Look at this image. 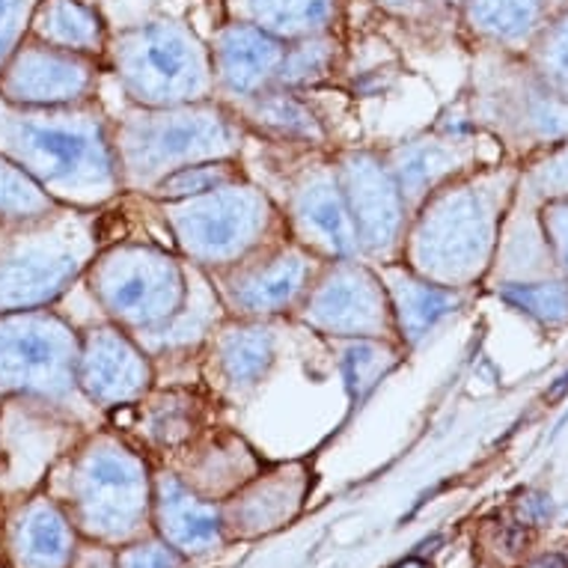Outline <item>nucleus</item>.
Here are the masks:
<instances>
[{"mask_svg":"<svg viewBox=\"0 0 568 568\" xmlns=\"http://www.w3.org/2000/svg\"><path fill=\"white\" fill-rule=\"evenodd\" d=\"M0 399H3V396H0Z\"/></svg>","mask_w":568,"mask_h":568,"instance_id":"c03bdc74","label":"nucleus"},{"mask_svg":"<svg viewBox=\"0 0 568 568\" xmlns=\"http://www.w3.org/2000/svg\"><path fill=\"white\" fill-rule=\"evenodd\" d=\"M292 318H298L310 331L334 336V339H393V343H399L387 290H384L375 265L361 256L325 262L316 283L310 286L307 298Z\"/></svg>","mask_w":568,"mask_h":568,"instance_id":"f8f14e48","label":"nucleus"},{"mask_svg":"<svg viewBox=\"0 0 568 568\" xmlns=\"http://www.w3.org/2000/svg\"><path fill=\"white\" fill-rule=\"evenodd\" d=\"M242 161L224 159V161H200L191 168H182L176 173H170L168 179H161L159 185L152 187V194L146 200H159V203H173V200H187V196H200L215 191L221 185H230L235 179H244Z\"/></svg>","mask_w":568,"mask_h":568,"instance_id":"2f4dec72","label":"nucleus"},{"mask_svg":"<svg viewBox=\"0 0 568 568\" xmlns=\"http://www.w3.org/2000/svg\"><path fill=\"white\" fill-rule=\"evenodd\" d=\"M325 262L286 235L235 265L209 271V277L215 283L226 316L274 322V318L295 316V310L304 304Z\"/></svg>","mask_w":568,"mask_h":568,"instance_id":"9d476101","label":"nucleus"},{"mask_svg":"<svg viewBox=\"0 0 568 568\" xmlns=\"http://www.w3.org/2000/svg\"><path fill=\"white\" fill-rule=\"evenodd\" d=\"M465 24L497 45H521L541 28L545 0H462Z\"/></svg>","mask_w":568,"mask_h":568,"instance_id":"cd10ccee","label":"nucleus"},{"mask_svg":"<svg viewBox=\"0 0 568 568\" xmlns=\"http://www.w3.org/2000/svg\"><path fill=\"white\" fill-rule=\"evenodd\" d=\"M539 72L545 75L554 93L568 95V12H562L554 24L541 30L539 37Z\"/></svg>","mask_w":568,"mask_h":568,"instance_id":"72a5a7b5","label":"nucleus"},{"mask_svg":"<svg viewBox=\"0 0 568 568\" xmlns=\"http://www.w3.org/2000/svg\"><path fill=\"white\" fill-rule=\"evenodd\" d=\"M226 19L244 21L283 42L343 30L345 0H224Z\"/></svg>","mask_w":568,"mask_h":568,"instance_id":"393cba45","label":"nucleus"},{"mask_svg":"<svg viewBox=\"0 0 568 568\" xmlns=\"http://www.w3.org/2000/svg\"><path fill=\"white\" fill-rule=\"evenodd\" d=\"M399 568H423V562H417V559H410V562H402Z\"/></svg>","mask_w":568,"mask_h":568,"instance_id":"79ce46f5","label":"nucleus"},{"mask_svg":"<svg viewBox=\"0 0 568 568\" xmlns=\"http://www.w3.org/2000/svg\"><path fill=\"white\" fill-rule=\"evenodd\" d=\"M217 405L212 393L200 382L155 384L146 396L129 408L111 410L113 417H129L125 426L140 429V435L161 449L185 447L187 440L196 438L205 429L209 408Z\"/></svg>","mask_w":568,"mask_h":568,"instance_id":"412c9836","label":"nucleus"},{"mask_svg":"<svg viewBox=\"0 0 568 568\" xmlns=\"http://www.w3.org/2000/svg\"><path fill=\"white\" fill-rule=\"evenodd\" d=\"M390 168L399 194L408 205V215H414L423 200L432 196L438 187L449 185L465 170L467 152L462 134H423V138L396 143L382 152Z\"/></svg>","mask_w":568,"mask_h":568,"instance_id":"5701e85b","label":"nucleus"},{"mask_svg":"<svg viewBox=\"0 0 568 568\" xmlns=\"http://www.w3.org/2000/svg\"><path fill=\"white\" fill-rule=\"evenodd\" d=\"M39 0H0V72L30 37V19Z\"/></svg>","mask_w":568,"mask_h":568,"instance_id":"f704fd0d","label":"nucleus"},{"mask_svg":"<svg viewBox=\"0 0 568 568\" xmlns=\"http://www.w3.org/2000/svg\"><path fill=\"white\" fill-rule=\"evenodd\" d=\"M57 209L60 203L54 196H48L19 164L0 155V226L37 224Z\"/></svg>","mask_w":568,"mask_h":568,"instance_id":"7c9ffc66","label":"nucleus"},{"mask_svg":"<svg viewBox=\"0 0 568 568\" xmlns=\"http://www.w3.org/2000/svg\"><path fill=\"white\" fill-rule=\"evenodd\" d=\"M500 298L541 325H559L568 318V283H506Z\"/></svg>","mask_w":568,"mask_h":568,"instance_id":"473e14b6","label":"nucleus"},{"mask_svg":"<svg viewBox=\"0 0 568 568\" xmlns=\"http://www.w3.org/2000/svg\"><path fill=\"white\" fill-rule=\"evenodd\" d=\"M81 327L57 307L0 316V396H24L72 417L84 429L104 426V414L78 387Z\"/></svg>","mask_w":568,"mask_h":568,"instance_id":"0eeeda50","label":"nucleus"},{"mask_svg":"<svg viewBox=\"0 0 568 568\" xmlns=\"http://www.w3.org/2000/svg\"><path fill=\"white\" fill-rule=\"evenodd\" d=\"M334 161L361 244V260L373 265L399 262L410 215L384 155L375 150H339Z\"/></svg>","mask_w":568,"mask_h":568,"instance_id":"4468645a","label":"nucleus"},{"mask_svg":"<svg viewBox=\"0 0 568 568\" xmlns=\"http://www.w3.org/2000/svg\"><path fill=\"white\" fill-rule=\"evenodd\" d=\"M104 60L28 37L0 72V102L12 108H72L99 99Z\"/></svg>","mask_w":568,"mask_h":568,"instance_id":"2eb2a0df","label":"nucleus"},{"mask_svg":"<svg viewBox=\"0 0 568 568\" xmlns=\"http://www.w3.org/2000/svg\"><path fill=\"white\" fill-rule=\"evenodd\" d=\"M375 7L399 21L402 28H429L438 24V19L449 10H462V0H373Z\"/></svg>","mask_w":568,"mask_h":568,"instance_id":"c9c22d12","label":"nucleus"},{"mask_svg":"<svg viewBox=\"0 0 568 568\" xmlns=\"http://www.w3.org/2000/svg\"><path fill=\"white\" fill-rule=\"evenodd\" d=\"M84 432L75 419L24 396L0 399V504L37 491Z\"/></svg>","mask_w":568,"mask_h":568,"instance_id":"ddd939ff","label":"nucleus"},{"mask_svg":"<svg viewBox=\"0 0 568 568\" xmlns=\"http://www.w3.org/2000/svg\"><path fill=\"white\" fill-rule=\"evenodd\" d=\"M541 230L548 239L550 251L557 256L559 268L566 271L568 277V200H548V205L541 209Z\"/></svg>","mask_w":568,"mask_h":568,"instance_id":"e433bc0d","label":"nucleus"},{"mask_svg":"<svg viewBox=\"0 0 568 568\" xmlns=\"http://www.w3.org/2000/svg\"><path fill=\"white\" fill-rule=\"evenodd\" d=\"M99 251V212L60 205L37 224L0 226V316L60 304Z\"/></svg>","mask_w":568,"mask_h":568,"instance_id":"39448f33","label":"nucleus"},{"mask_svg":"<svg viewBox=\"0 0 568 568\" xmlns=\"http://www.w3.org/2000/svg\"><path fill=\"white\" fill-rule=\"evenodd\" d=\"M150 203L159 209L179 256L203 271L235 265L244 256L290 235L274 194L247 176L209 194L173 203Z\"/></svg>","mask_w":568,"mask_h":568,"instance_id":"423d86ee","label":"nucleus"},{"mask_svg":"<svg viewBox=\"0 0 568 568\" xmlns=\"http://www.w3.org/2000/svg\"><path fill=\"white\" fill-rule=\"evenodd\" d=\"M3 568H7V566H3Z\"/></svg>","mask_w":568,"mask_h":568,"instance_id":"a18cd8bd","label":"nucleus"},{"mask_svg":"<svg viewBox=\"0 0 568 568\" xmlns=\"http://www.w3.org/2000/svg\"><path fill=\"white\" fill-rule=\"evenodd\" d=\"M187 268L182 256L152 242L102 244L81 277V290L99 310V318L138 336L182 310Z\"/></svg>","mask_w":568,"mask_h":568,"instance_id":"1a4fd4ad","label":"nucleus"},{"mask_svg":"<svg viewBox=\"0 0 568 568\" xmlns=\"http://www.w3.org/2000/svg\"><path fill=\"white\" fill-rule=\"evenodd\" d=\"M159 384L152 357L131 334L111 322H90L81 327L78 352V387L90 405L111 414L140 402Z\"/></svg>","mask_w":568,"mask_h":568,"instance_id":"dca6fc26","label":"nucleus"},{"mask_svg":"<svg viewBox=\"0 0 568 568\" xmlns=\"http://www.w3.org/2000/svg\"><path fill=\"white\" fill-rule=\"evenodd\" d=\"M104 69L131 108H179L217 99L209 39L170 16L113 30Z\"/></svg>","mask_w":568,"mask_h":568,"instance_id":"20e7f679","label":"nucleus"},{"mask_svg":"<svg viewBox=\"0 0 568 568\" xmlns=\"http://www.w3.org/2000/svg\"><path fill=\"white\" fill-rule=\"evenodd\" d=\"M497 233V196L485 182H449L410 215L402 265L414 274L462 290L488 265Z\"/></svg>","mask_w":568,"mask_h":568,"instance_id":"6e6552de","label":"nucleus"},{"mask_svg":"<svg viewBox=\"0 0 568 568\" xmlns=\"http://www.w3.org/2000/svg\"><path fill=\"white\" fill-rule=\"evenodd\" d=\"M45 494L63 506L78 532L99 541L129 539L150 513V467L120 429L99 426L57 458Z\"/></svg>","mask_w":568,"mask_h":568,"instance_id":"7ed1b4c3","label":"nucleus"},{"mask_svg":"<svg viewBox=\"0 0 568 568\" xmlns=\"http://www.w3.org/2000/svg\"><path fill=\"white\" fill-rule=\"evenodd\" d=\"M0 155L69 209L102 212L122 194L111 116L99 99L72 108L0 102Z\"/></svg>","mask_w":568,"mask_h":568,"instance_id":"f257e3e1","label":"nucleus"},{"mask_svg":"<svg viewBox=\"0 0 568 568\" xmlns=\"http://www.w3.org/2000/svg\"><path fill=\"white\" fill-rule=\"evenodd\" d=\"M0 515H3V504H0Z\"/></svg>","mask_w":568,"mask_h":568,"instance_id":"37998d69","label":"nucleus"},{"mask_svg":"<svg viewBox=\"0 0 568 568\" xmlns=\"http://www.w3.org/2000/svg\"><path fill=\"white\" fill-rule=\"evenodd\" d=\"M179 562H182V557L173 545L146 541V545H134L122 557L120 568H179Z\"/></svg>","mask_w":568,"mask_h":568,"instance_id":"4c0bfd02","label":"nucleus"},{"mask_svg":"<svg viewBox=\"0 0 568 568\" xmlns=\"http://www.w3.org/2000/svg\"><path fill=\"white\" fill-rule=\"evenodd\" d=\"M161 530L176 550H203L215 545L224 530V518L205 506L179 476H161L155 483Z\"/></svg>","mask_w":568,"mask_h":568,"instance_id":"bb28decb","label":"nucleus"},{"mask_svg":"<svg viewBox=\"0 0 568 568\" xmlns=\"http://www.w3.org/2000/svg\"><path fill=\"white\" fill-rule=\"evenodd\" d=\"M562 390H568V373L562 375V378H559L557 384H554V390H550L548 396H550V399H557V396H559V393H562Z\"/></svg>","mask_w":568,"mask_h":568,"instance_id":"a19ab883","label":"nucleus"},{"mask_svg":"<svg viewBox=\"0 0 568 568\" xmlns=\"http://www.w3.org/2000/svg\"><path fill=\"white\" fill-rule=\"evenodd\" d=\"M301 90L274 87L256 99L233 104V113L251 131L271 146L283 150H327V131L310 102L301 99Z\"/></svg>","mask_w":568,"mask_h":568,"instance_id":"b1692460","label":"nucleus"},{"mask_svg":"<svg viewBox=\"0 0 568 568\" xmlns=\"http://www.w3.org/2000/svg\"><path fill=\"white\" fill-rule=\"evenodd\" d=\"M280 187L283 196L274 200L295 242L327 262L361 256L334 152L298 150V164L283 173Z\"/></svg>","mask_w":568,"mask_h":568,"instance_id":"9b49d317","label":"nucleus"},{"mask_svg":"<svg viewBox=\"0 0 568 568\" xmlns=\"http://www.w3.org/2000/svg\"><path fill=\"white\" fill-rule=\"evenodd\" d=\"M111 33V24L90 0H39L30 19L33 39L95 60H104L108 54Z\"/></svg>","mask_w":568,"mask_h":568,"instance_id":"a878e982","label":"nucleus"},{"mask_svg":"<svg viewBox=\"0 0 568 568\" xmlns=\"http://www.w3.org/2000/svg\"><path fill=\"white\" fill-rule=\"evenodd\" d=\"M336 343H339V369H343L345 390L354 405H361L373 393L375 384L399 366L405 354V348L393 339H336Z\"/></svg>","mask_w":568,"mask_h":568,"instance_id":"c85d7f7f","label":"nucleus"},{"mask_svg":"<svg viewBox=\"0 0 568 568\" xmlns=\"http://www.w3.org/2000/svg\"><path fill=\"white\" fill-rule=\"evenodd\" d=\"M224 318L226 310L221 298H217L215 283L209 277V271L191 265L187 268V295L182 310L173 318H168L164 325L152 327L146 334H138L134 339H138L143 352L150 354L155 366L161 361L176 364L182 357H194L196 373H200V352H203L209 336L215 334V327Z\"/></svg>","mask_w":568,"mask_h":568,"instance_id":"aec40b11","label":"nucleus"},{"mask_svg":"<svg viewBox=\"0 0 568 568\" xmlns=\"http://www.w3.org/2000/svg\"><path fill=\"white\" fill-rule=\"evenodd\" d=\"M78 550V530L45 491L3 500L0 557L7 568H65Z\"/></svg>","mask_w":568,"mask_h":568,"instance_id":"a211bd4d","label":"nucleus"},{"mask_svg":"<svg viewBox=\"0 0 568 568\" xmlns=\"http://www.w3.org/2000/svg\"><path fill=\"white\" fill-rule=\"evenodd\" d=\"M339 63H343V37L339 33L298 39V42H290V48H286V60H283L277 87L304 93L310 87L334 78Z\"/></svg>","mask_w":568,"mask_h":568,"instance_id":"c756f323","label":"nucleus"},{"mask_svg":"<svg viewBox=\"0 0 568 568\" xmlns=\"http://www.w3.org/2000/svg\"><path fill=\"white\" fill-rule=\"evenodd\" d=\"M530 568H568V562L559 554H548V557L536 559Z\"/></svg>","mask_w":568,"mask_h":568,"instance_id":"ea45409f","label":"nucleus"},{"mask_svg":"<svg viewBox=\"0 0 568 568\" xmlns=\"http://www.w3.org/2000/svg\"><path fill=\"white\" fill-rule=\"evenodd\" d=\"M536 187H541L548 200H568V146L536 170Z\"/></svg>","mask_w":568,"mask_h":568,"instance_id":"58836bf2","label":"nucleus"},{"mask_svg":"<svg viewBox=\"0 0 568 568\" xmlns=\"http://www.w3.org/2000/svg\"><path fill=\"white\" fill-rule=\"evenodd\" d=\"M375 271H378L384 290H387L393 322H396V336H399L405 352L423 343L440 322H447L465 304L458 290H449V286L419 277L402 262L375 265Z\"/></svg>","mask_w":568,"mask_h":568,"instance_id":"4be33fe9","label":"nucleus"},{"mask_svg":"<svg viewBox=\"0 0 568 568\" xmlns=\"http://www.w3.org/2000/svg\"><path fill=\"white\" fill-rule=\"evenodd\" d=\"M290 42L271 37L265 30L226 19L209 39L212 69H215V95L226 108L256 99L274 90L283 72Z\"/></svg>","mask_w":568,"mask_h":568,"instance_id":"6ab92c4d","label":"nucleus"},{"mask_svg":"<svg viewBox=\"0 0 568 568\" xmlns=\"http://www.w3.org/2000/svg\"><path fill=\"white\" fill-rule=\"evenodd\" d=\"M274 322L226 316L200 352V384L217 405H244L277 366Z\"/></svg>","mask_w":568,"mask_h":568,"instance_id":"f3484780","label":"nucleus"},{"mask_svg":"<svg viewBox=\"0 0 568 568\" xmlns=\"http://www.w3.org/2000/svg\"><path fill=\"white\" fill-rule=\"evenodd\" d=\"M251 131L217 99L179 108H129L111 116L122 194L150 196L161 179L200 161L242 159Z\"/></svg>","mask_w":568,"mask_h":568,"instance_id":"f03ea898","label":"nucleus"}]
</instances>
